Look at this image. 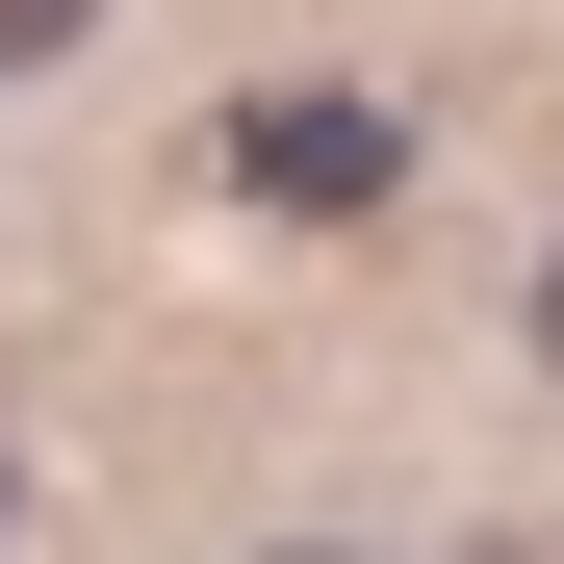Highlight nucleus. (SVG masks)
<instances>
[{
	"label": "nucleus",
	"mask_w": 564,
	"mask_h": 564,
	"mask_svg": "<svg viewBox=\"0 0 564 564\" xmlns=\"http://www.w3.org/2000/svg\"><path fill=\"white\" fill-rule=\"evenodd\" d=\"M0 539H26V462H0Z\"/></svg>",
	"instance_id": "20e7f679"
},
{
	"label": "nucleus",
	"mask_w": 564,
	"mask_h": 564,
	"mask_svg": "<svg viewBox=\"0 0 564 564\" xmlns=\"http://www.w3.org/2000/svg\"><path fill=\"white\" fill-rule=\"evenodd\" d=\"M539 359H564V257H539Z\"/></svg>",
	"instance_id": "7ed1b4c3"
},
{
	"label": "nucleus",
	"mask_w": 564,
	"mask_h": 564,
	"mask_svg": "<svg viewBox=\"0 0 564 564\" xmlns=\"http://www.w3.org/2000/svg\"><path fill=\"white\" fill-rule=\"evenodd\" d=\"M77 26H104V0H0V77H26V52H77Z\"/></svg>",
	"instance_id": "f03ea898"
},
{
	"label": "nucleus",
	"mask_w": 564,
	"mask_h": 564,
	"mask_svg": "<svg viewBox=\"0 0 564 564\" xmlns=\"http://www.w3.org/2000/svg\"><path fill=\"white\" fill-rule=\"evenodd\" d=\"M282 564H359V539H282Z\"/></svg>",
	"instance_id": "39448f33"
},
{
	"label": "nucleus",
	"mask_w": 564,
	"mask_h": 564,
	"mask_svg": "<svg viewBox=\"0 0 564 564\" xmlns=\"http://www.w3.org/2000/svg\"><path fill=\"white\" fill-rule=\"evenodd\" d=\"M231 180H257V206H386L411 129L386 104H231Z\"/></svg>",
	"instance_id": "f257e3e1"
}]
</instances>
